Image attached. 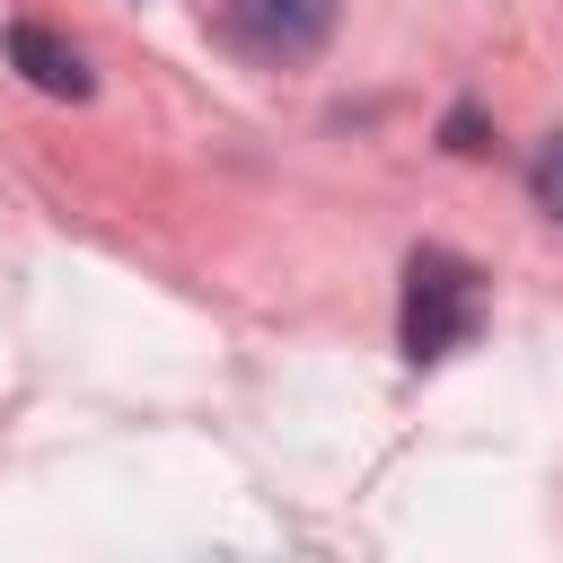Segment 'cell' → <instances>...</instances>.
I'll return each instance as SVG.
<instances>
[{
    "label": "cell",
    "mask_w": 563,
    "mask_h": 563,
    "mask_svg": "<svg viewBox=\"0 0 563 563\" xmlns=\"http://www.w3.org/2000/svg\"><path fill=\"white\" fill-rule=\"evenodd\" d=\"M475 325H484V273L449 246H413V264H405V361L413 369L449 361V352L475 343Z\"/></svg>",
    "instance_id": "1"
},
{
    "label": "cell",
    "mask_w": 563,
    "mask_h": 563,
    "mask_svg": "<svg viewBox=\"0 0 563 563\" xmlns=\"http://www.w3.org/2000/svg\"><path fill=\"white\" fill-rule=\"evenodd\" d=\"M220 35L264 62V70H290L308 62L325 35H334V0H220Z\"/></svg>",
    "instance_id": "2"
},
{
    "label": "cell",
    "mask_w": 563,
    "mask_h": 563,
    "mask_svg": "<svg viewBox=\"0 0 563 563\" xmlns=\"http://www.w3.org/2000/svg\"><path fill=\"white\" fill-rule=\"evenodd\" d=\"M9 62L44 88V97H88L97 79H88V53L70 44V35H53V26H9Z\"/></svg>",
    "instance_id": "3"
},
{
    "label": "cell",
    "mask_w": 563,
    "mask_h": 563,
    "mask_svg": "<svg viewBox=\"0 0 563 563\" xmlns=\"http://www.w3.org/2000/svg\"><path fill=\"white\" fill-rule=\"evenodd\" d=\"M528 194H537V211H545V220H563V132H554V141H537V158H528Z\"/></svg>",
    "instance_id": "4"
},
{
    "label": "cell",
    "mask_w": 563,
    "mask_h": 563,
    "mask_svg": "<svg viewBox=\"0 0 563 563\" xmlns=\"http://www.w3.org/2000/svg\"><path fill=\"white\" fill-rule=\"evenodd\" d=\"M449 150H484V114H475V106L449 114Z\"/></svg>",
    "instance_id": "5"
}]
</instances>
